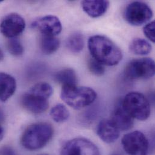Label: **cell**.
Here are the masks:
<instances>
[{"label": "cell", "instance_id": "6da1fadb", "mask_svg": "<svg viewBox=\"0 0 155 155\" xmlns=\"http://www.w3.org/2000/svg\"><path fill=\"white\" fill-rule=\"evenodd\" d=\"M88 48L92 58L103 65H117L123 59L120 48L104 36H91L88 40Z\"/></svg>", "mask_w": 155, "mask_h": 155}, {"label": "cell", "instance_id": "7a4b0ae2", "mask_svg": "<svg viewBox=\"0 0 155 155\" xmlns=\"http://www.w3.org/2000/svg\"><path fill=\"white\" fill-rule=\"evenodd\" d=\"M53 134L54 130L50 124L36 123L29 126L25 130L21 137V144L28 150H39L49 143Z\"/></svg>", "mask_w": 155, "mask_h": 155}, {"label": "cell", "instance_id": "3957f363", "mask_svg": "<svg viewBox=\"0 0 155 155\" xmlns=\"http://www.w3.org/2000/svg\"><path fill=\"white\" fill-rule=\"evenodd\" d=\"M62 100L69 106L81 109L91 104L97 98L95 91L86 86H62L61 93Z\"/></svg>", "mask_w": 155, "mask_h": 155}, {"label": "cell", "instance_id": "277c9868", "mask_svg": "<svg viewBox=\"0 0 155 155\" xmlns=\"http://www.w3.org/2000/svg\"><path fill=\"white\" fill-rule=\"evenodd\" d=\"M121 104L126 112L134 119L146 120L150 115V104L147 98L138 92L128 93L121 101Z\"/></svg>", "mask_w": 155, "mask_h": 155}, {"label": "cell", "instance_id": "5b68a950", "mask_svg": "<svg viewBox=\"0 0 155 155\" xmlns=\"http://www.w3.org/2000/svg\"><path fill=\"white\" fill-rule=\"evenodd\" d=\"M125 20L134 26H140L149 22L153 17V12L146 2L134 1L130 3L124 12Z\"/></svg>", "mask_w": 155, "mask_h": 155}, {"label": "cell", "instance_id": "8992f818", "mask_svg": "<svg viewBox=\"0 0 155 155\" xmlns=\"http://www.w3.org/2000/svg\"><path fill=\"white\" fill-rule=\"evenodd\" d=\"M155 64L151 58H141L130 62L124 69V75L130 80L148 79L153 77Z\"/></svg>", "mask_w": 155, "mask_h": 155}, {"label": "cell", "instance_id": "52a82bcc", "mask_svg": "<svg viewBox=\"0 0 155 155\" xmlns=\"http://www.w3.org/2000/svg\"><path fill=\"white\" fill-rule=\"evenodd\" d=\"M121 144L129 155H147L149 150V140L140 131H134L124 135Z\"/></svg>", "mask_w": 155, "mask_h": 155}, {"label": "cell", "instance_id": "ba28073f", "mask_svg": "<svg viewBox=\"0 0 155 155\" xmlns=\"http://www.w3.org/2000/svg\"><path fill=\"white\" fill-rule=\"evenodd\" d=\"M61 155H100L98 147L90 140L77 138L67 141L62 147Z\"/></svg>", "mask_w": 155, "mask_h": 155}, {"label": "cell", "instance_id": "9c48e42d", "mask_svg": "<svg viewBox=\"0 0 155 155\" xmlns=\"http://www.w3.org/2000/svg\"><path fill=\"white\" fill-rule=\"evenodd\" d=\"M24 19L16 13L5 16L0 23V31L5 37L10 39L16 38L25 30Z\"/></svg>", "mask_w": 155, "mask_h": 155}, {"label": "cell", "instance_id": "30bf717a", "mask_svg": "<svg viewBox=\"0 0 155 155\" xmlns=\"http://www.w3.org/2000/svg\"><path fill=\"white\" fill-rule=\"evenodd\" d=\"M31 27L39 30L42 35L56 36L62 30L59 19L54 15H47L35 21Z\"/></svg>", "mask_w": 155, "mask_h": 155}, {"label": "cell", "instance_id": "8fae6325", "mask_svg": "<svg viewBox=\"0 0 155 155\" xmlns=\"http://www.w3.org/2000/svg\"><path fill=\"white\" fill-rule=\"evenodd\" d=\"M21 104L24 109L35 114H39L45 112L49 106L47 99L29 92L22 97Z\"/></svg>", "mask_w": 155, "mask_h": 155}, {"label": "cell", "instance_id": "7c38bea8", "mask_svg": "<svg viewBox=\"0 0 155 155\" xmlns=\"http://www.w3.org/2000/svg\"><path fill=\"white\" fill-rule=\"evenodd\" d=\"M110 120L120 131L129 130L134 125V118L125 110L121 101L117 104Z\"/></svg>", "mask_w": 155, "mask_h": 155}, {"label": "cell", "instance_id": "4fadbf2b", "mask_svg": "<svg viewBox=\"0 0 155 155\" xmlns=\"http://www.w3.org/2000/svg\"><path fill=\"white\" fill-rule=\"evenodd\" d=\"M120 130L110 120L103 119L97 127L98 137L104 143L110 144L115 142L120 137Z\"/></svg>", "mask_w": 155, "mask_h": 155}, {"label": "cell", "instance_id": "5bb4252c", "mask_svg": "<svg viewBox=\"0 0 155 155\" xmlns=\"http://www.w3.org/2000/svg\"><path fill=\"white\" fill-rule=\"evenodd\" d=\"M109 6V2L104 0H85L81 2L83 11L91 18L101 16L107 12Z\"/></svg>", "mask_w": 155, "mask_h": 155}, {"label": "cell", "instance_id": "9a60e30c", "mask_svg": "<svg viewBox=\"0 0 155 155\" xmlns=\"http://www.w3.org/2000/svg\"><path fill=\"white\" fill-rule=\"evenodd\" d=\"M16 81L15 78L5 73L0 72V100L5 101L15 92Z\"/></svg>", "mask_w": 155, "mask_h": 155}, {"label": "cell", "instance_id": "2e32d148", "mask_svg": "<svg viewBox=\"0 0 155 155\" xmlns=\"http://www.w3.org/2000/svg\"><path fill=\"white\" fill-rule=\"evenodd\" d=\"M60 47V41L56 36L42 35L40 41V48L47 55L55 53Z\"/></svg>", "mask_w": 155, "mask_h": 155}, {"label": "cell", "instance_id": "e0dca14e", "mask_svg": "<svg viewBox=\"0 0 155 155\" xmlns=\"http://www.w3.org/2000/svg\"><path fill=\"white\" fill-rule=\"evenodd\" d=\"M54 79L62 86L77 85L78 83L77 74L71 68H65L59 71L55 74Z\"/></svg>", "mask_w": 155, "mask_h": 155}, {"label": "cell", "instance_id": "ac0fdd59", "mask_svg": "<svg viewBox=\"0 0 155 155\" xmlns=\"http://www.w3.org/2000/svg\"><path fill=\"white\" fill-rule=\"evenodd\" d=\"M129 50L134 54L144 56L151 52L152 47L147 40L138 38L132 41L129 45Z\"/></svg>", "mask_w": 155, "mask_h": 155}, {"label": "cell", "instance_id": "d6986e66", "mask_svg": "<svg viewBox=\"0 0 155 155\" xmlns=\"http://www.w3.org/2000/svg\"><path fill=\"white\" fill-rule=\"evenodd\" d=\"M66 45L68 49L73 53H78L83 50L84 45L83 35L76 31L71 34L67 39Z\"/></svg>", "mask_w": 155, "mask_h": 155}, {"label": "cell", "instance_id": "ffe728a7", "mask_svg": "<svg viewBox=\"0 0 155 155\" xmlns=\"http://www.w3.org/2000/svg\"><path fill=\"white\" fill-rule=\"evenodd\" d=\"M50 114L51 118L55 122L59 123L66 121L70 117L69 110L62 104H58L53 107Z\"/></svg>", "mask_w": 155, "mask_h": 155}, {"label": "cell", "instance_id": "44dd1931", "mask_svg": "<svg viewBox=\"0 0 155 155\" xmlns=\"http://www.w3.org/2000/svg\"><path fill=\"white\" fill-rule=\"evenodd\" d=\"M28 92L48 100L53 94V89L50 84L46 82H41L35 84Z\"/></svg>", "mask_w": 155, "mask_h": 155}, {"label": "cell", "instance_id": "7402d4cb", "mask_svg": "<svg viewBox=\"0 0 155 155\" xmlns=\"http://www.w3.org/2000/svg\"><path fill=\"white\" fill-rule=\"evenodd\" d=\"M7 48L8 52L13 56H20L24 53V47L17 38L9 39L7 42Z\"/></svg>", "mask_w": 155, "mask_h": 155}, {"label": "cell", "instance_id": "603a6c76", "mask_svg": "<svg viewBox=\"0 0 155 155\" xmlns=\"http://www.w3.org/2000/svg\"><path fill=\"white\" fill-rule=\"evenodd\" d=\"M87 67L89 71L96 76H101L105 73L104 65L92 57L88 59Z\"/></svg>", "mask_w": 155, "mask_h": 155}, {"label": "cell", "instance_id": "cb8c5ba5", "mask_svg": "<svg viewBox=\"0 0 155 155\" xmlns=\"http://www.w3.org/2000/svg\"><path fill=\"white\" fill-rule=\"evenodd\" d=\"M143 32L146 38L149 41H150L153 43H155V23L154 21L149 22L144 27Z\"/></svg>", "mask_w": 155, "mask_h": 155}, {"label": "cell", "instance_id": "d4e9b609", "mask_svg": "<svg viewBox=\"0 0 155 155\" xmlns=\"http://www.w3.org/2000/svg\"><path fill=\"white\" fill-rule=\"evenodd\" d=\"M0 155H17L15 150L9 146H4L0 149Z\"/></svg>", "mask_w": 155, "mask_h": 155}, {"label": "cell", "instance_id": "484cf974", "mask_svg": "<svg viewBox=\"0 0 155 155\" xmlns=\"http://www.w3.org/2000/svg\"><path fill=\"white\" fill-rule=\"evenodd\" d=\"M4 135V130L0 124V141L3 139Z\"/></svg>", "mask_w": 155, "mask_h": 155}, {"label": "cell", "instance_id": "4316f807", "mask_svg": "<svg viewBox=\"0 0 155 155\" xmlns=\"http://www.w3.org/2000/svg\"><path fill=\"white\" fill-rule=\"evenodd\" d=\"M4 120V114L3 111L0 107V122H2Z\"/></svg>", "mask_w": 155, "mask_h": 155}, {"label": "cell", "instance_id": "83f0119b", "mask_svg": "<svg viewBox=\"0 0 155 155\" xmlns=\"http://www.w3.org/2000/svg\"><path fill=\"white\" fill-rule=\"evenodd\" d=\"M4 53H3L2 51L0 49V62H1L4 59Z\"/></svg>", "mask_w": 155, "mask_h": 155}, {"label": "cell", "instance_id": "f1b7e54d", "mask_svg": "<svg viewBox=\"0 0 155 155\" xmlns=\"http://www.w3.org/2000/svg\"><path fill=\"white\" fill-rule=\"evenodd\" d=\"M110 155H121V154H120V153H117V152H114V153H111Z\"/></svg>", "mask_w": 155, "mask_h": 155}, {"label": "cell", "instance_id": "f546056e", "mask_svg": "<svg viewBox=\"0 0 155 155\" xmlns=\"http://www.w3.org/2000/svg\"></svg>", "mask_w": 155, "mask_h": 155}]
</instances>
